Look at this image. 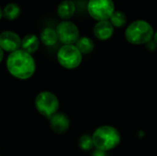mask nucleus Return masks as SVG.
<instances>
[{
    "label": "nucleus",
    "instance_id": "1",
    "mask_svg": "<svg viewBox=\"0 0 157 156\" xmlns=\"http://www.w3.org/2000/svg\"><path fill=\"white\" fill-rule=\"evenodd\" d=\"M6 68L9 74L21 80L30 78L36 70L32 55L22 49L10 52L6 59Z\"/></svg>",
    "mask_w": 157,
    "mask_h": 156
},
{
    "label": "nucleus",
    "instance_id": "2",
    "mask_svg": "<svg viewBox=\"0 0 157 156\" xmlns=\"http://www.w3.org/2000/svg\"><path fill=\"white\" fill-rule=\"evenodd\" d=\"M153 26L144 19H137L130 23L124 32L126 40L133 45L146 44L154 38Z\"/></svg>",
    "mask_w": 157,
    "mask_h": 156
},
{
    "label": "nucleus",
    "instance_id": "3",
    "mask_svg": "<svg viewBox=\"0 0 157 156\" xmlns=\"http://www.w3.org/2000/svg\"><path fill=\"white\" fill-rule=\"evenodd\" d=\"M92 138L95 148L107 152L116 148L121 141L120 131L109 125L100 126L96 129L92 134Z\"/></svg>",
    "mask_w": 157,
    "mask_h": 156
},
{
    "label": "nucleus",
    "instance_id": "4",
    "mask_svg": "<svg viewBox=\"0 0 157 156\" xmlns=\"http://www.w3.org/2000/svg\"><path fill=\"white\" fill-rule=\"evenodd\" d=\"M83 54L75 44H63L57 52V60L60 65L65 69L73 70L82 63Z\"/></svg>",
    "mask_w": 157,
    "mask_h": 156
},
{
    "label": "nucleus",
    "instance_id": "5",
    "mask_svg": "<svg viewBox=\"0 0 157 156\" xmlns=\"http://www.w3.org/2000/svg\"><path fill=\"white\" fill-rule=\"evenodd\" d=\"M59 99L52 92L42 91L35 98V107L40 114L50 119L59 109Z\"/></svg>",
    "mask_w": 157,
    "mask_h": 156
},
{
    "label": "nucleus",
    "instance_id": "6",
    "mask_svg": "<svg viewBox=\"0 0 157 156\" xmlns=\"http://www.w3.org/2000/svg\"><path fill=\"white\" fill-rule=\"evenodd\" d=\"M115 10L113 0H89L87 3L88 14L97 21L109 19Z\"/></svg>",
    "mask_w": 157,
    "mask_h": 156
},
{
    "label": "nucleus",
    "instance_id": "7",
    "mask_svg": "<svg viewBox=\"0 0 157 156\" xmlns=\"http://www.w3.org/2000/svg\"><path fill=\"white\" fill-rule=\"evenodd\" d=\"M56 32L58 40L63 44H75L80 37L78 27L69 20H63L59 23L56 27Z\"/></svg>",
    "mask_w": 157,
    "mask_h": 156
},
{
    "label": "nucleus",
    "instance_id": "8",
    "mask_svg": "<svg viewBox=\"0 0 157 156\" xmlns=\"http://www.w3.org/2000/svg\"><path fill=\"white\" fill-rule=\"evenodd\" d=\"M0 47L8 52L15 51L21 48V39L16 32L3 31L0 33Z\"/></svg>",
    "mask_w": 157,
    "mask_h": 156
},
{
    "label": "nucleus",
    "instance_id": "9",
    "mask_svg": "<svg viewBox=\"0 0 157 156\" xmlns=\"http://www.w3.org/2000/svg\"><path fill=\"white\" fill-rule=\"evenodd\" d=\"M114 29L115 28L113 27V25L109 19L100 20V21H97V23L95 24L93 29V33L98 40L105 41L112 38L114 34Z\"/></svg>",
    "mask_w": 157,
    "mask_h": 156
},
{
    "label": "nucleus",
    "instance_id": "10",
    "mask_svg": "<svg viewBox=\"0 0 157 156\" xmlns=\"http://www.w3.org/2000/svg\"><path fill=\"white\" fill-rule=\"evenodd\" d=\"M50 127L57 134L66 132L70 127V120L64 113L56 112L50 118Z\"/></svg>",
    "mask_w": 157,
    "mask_h": 156
},
{
    "label": "nucleus",
    "instance_id": "11",
    "mask_svg": "<svg viewBox=\"0 0 157 156\" xmlns=\"http://www.w3.org/2000/svg\"><path fill=\"white\" fill-rule=\"evenodd\" d=\"M75 4L73 0H63L57 7L58 16L63 20H69L75 13Z\"/></svg>",
    "mask_w": 157,
    "mask_h": 156
},
{
    "label": "nucleus",
    "instance_id": "12",
    "mask_svg": "<svg viewBox=\"0 0 157 156\" xmlns=\"http://www.w3.org/2000/svg\"><path fill=\"white\" fill-rule=\"evenodd\" d=\"M40 47V39L34 34H27L21 40V49L32 54L38 51Z\"/></svg>",
    "mask_w": 157,
    "mask_h": 156
},
{
    "label": "nucleus",
    "instance_id": "13",
    "mask_svg": "<svg viewBox=\"0 0 157 156\" xmlns=\"http://www.w3.org/2000/svg\"><path fill=\"white\" fill-rule=\"evenodd\" d=\"M40 40L46 46H52L56 44V42L59 40L56 29H53L52 28L43 29L42 31L40 32Z\"/></svg>",
    "mask_w": 157,
    "mask_h": 156
},
{
    "label": "nucleus",
    "instance_id": "14",
    "mask_svg": "<svg viewBox=\"0 0 157 156\" xmlns=\"http://www.w3.org/2000/svg\"><path fill=\"white\" fill-rule=\"evenodd\" d=\"M75 46L78 48L82 54H89L94 51L95 43L91 38L87 36H83L79 37V39L75 42Z\"/></svg>",
    "mask_w": 157,
    "mask_h": 156
},
{
    "label": "nucleus",
    "instance_id": "15",
    "mask_svg": "<svg viewBox=\"0 0 157 156\" xmlns=\"http://www.w3.org/2000/svg\"><path fill=\"white\" fill-rule=\"evenodd\" d=\"M20 13L21 8L16 3H9L3 8V17L7 20H14L17 18Z\"/></svg>",
    "mask_w": 157,
    "mask_h": 156
},
{
    "label": "nucleus",
    "instance_id": "16",
    "mask_svg": "<svg viewBox=\"0 0 157 156\" xmlns=\"http://www.w3.org/2000/svg\"><path fill=\"white\" fill-rule=\"evenodd\" d=\"M109 20L114 28H122L127 24V16L123 11L115 10Z\"/></svg>",
    "mask_w": 157,
    "mask_h": 156
},
{
    "label": "nucleus",
    "instance_id": "17",
    "mask_svg": "<svg viewBox=\"0 0 157 156\" xmlns=\"http://www.w3.org/2000/svg\"><path fill=\"white\" fill-rule=\"evenodd\" d=\"M78 146L83 151H90L94 147L92 136L88 134L82 135L78 140Z\"/></svg>",
    "mask_w": 157,
    "mask_h": 156
},
{
    "label": "nucleus",
    "instance_id": "18",
    "mask_svg": "<svg viewBox=\"0 0 157 156\" xmlns=\"http://www.w3.org/2000/svg\"><path fill=\"white\" fill-rule=\"evenodd\" d=\"M92 156H109L107 151H103V150H99V149H97L92 153Z\"/></svg>",
    "mask_w": 157,
    "mask_h": 156
},
{
    "label": "nucleus",
    "instance_id": "19",
    "mask_svg": "<svg viewBox=\"0 0 157 156\" xmlns=\"http://www.w3.org/2000/svg\"><path fill=\"white\" fill-rule=\"evenodd\" d=\"M146 48H147L149 51H155V50L157 48L156 42H155L154 40H150L149 42H147V43H146Z\"/></svg>",
    "mask_w": 157,
    "mask_h": 156
},
{
    "label": "nucleus",
    "instance_id": "20",
    "mask_svg": "<svg viewBox=\"0 0 157 156\" xmlns=\"http://www.w3.org/2000/svg\"><path fill=\"white\" fill-rule=\"evenodd\" d=\"M3 58H4V50L0 47V63L2 62Z\"/></svg>",
    "mask_w": 157,
    "mask_h": 156
},
{
    "label": "nucleus",
    "instance_id": "21",
    "mask_svg": "<svg viewBox=\"0 0 157 156\" xmlns=\"http://www.w3.org/2000/svg\"><path fill=\"white\" fill-rule=\"evenodd\" d=\"M153 40L156 42L157 44V30L156 31H155V33H154V38H153Z\"/></svg>",
    "mask_w": 157,
    "mask_h": 156
},
{
    "label": "nucleus",
    "instance_id": "22",
    "mask_svg": "<svg viewBox=\"0 0 157 156\" xmlns=\"http://www.w3.org/2000/svg\"><path fill=\"white\" fill-rule=\"evenodd\" d=\"M3 17V9L1 8V6H0V19Z\"/></svg>",
    "mask_w": 157,
    "mask_h": 156
},
{
    "label": "nucleus",
    "instance_id": "23",
    "mask_svg": "<svg viewBox=\"0 0 157 156\" xmlns=\"http://www.w3.org/2000/svg\"><path fill=\"white\" fill-rule=\"evenodd\" d=\"M0 156H1V155H0Z\"/></svg>",
    "mask_w": 157,
    "mask_h": 156
}]
</instances>
